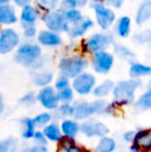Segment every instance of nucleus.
<instances>
[{
  "label": "nucleus",
  "instance_id": "obj_1",
  "mask_svg": "<svg viewBox=\"0 0 151 152\" xmlns=\"http://www.w3.org/2000/svg\"><path fill=\"white\" fill-rule=\"evenodd\" d=\"M15 61L26 68L38 72L44 66V58L42 56V48L34 42H24L19 46L14 56Z\"/></svg>",
  "mask_w": 151,
  "mask_h": 152
},
{
  "label": "nucleus",
  "instance_id": "obj_2",
  "mask_svg": "<svg viewBox=\"0 0 151 152\" xmlns=\"http://www.w3.org/2000/svg\"><path fill=\"white\" fill-rule=\"evenodd\" d=\"M142 81L136 79H126V80L119 81L115 84L113 90L114 102L120 108L131 106L136 100V93L141 88Z\"/></svg>",
  "mask_w": 151,
  "mask_h": 152
},
{
  "label": "nucleus",
  "instance_id": "obj_3",
  "mask_svg": "<svg viewBox=\"0 0 151 152\" xmlns=\"http://www.w3.org/2000/svg\"><path fill=\"white\" fill-rule=\"evenodd\" d=\"M89 66V60L84 54L75 53L69 56H64L59 61V72L60 75L74 80L79 75L86 72Z\"/></svg>",
  "mask_w": 151,
  "mask_h": 152
},
{
  "label": "nucleus",
  "instance_id": "obj_4",
  "mask_svg": "<svg viewBox=\"0 0 151 152\" xmlns=\"http://www.w3.org/2000/svg\"><path fill=\"white\" fill-rule=\"evenodd\" d=\"M115 34L113 31H99L91 34L82 42V51L87 54L108 51L115 44Z\"/></svg>",
  "mask_w": 151,
  "mask_h": 152
},
{
  "label": "nucleus",
  "instance_id": "obj_5",
  "mask_svg": "<svg viewBox=\"0 0 151 152\" xmlns=\"http://www.w3.org/2000/svg\"><path fill=\"white\" fill-rule=\"evenodd\" d=\"M89 7L94 12L95 22L101 31H108L116 23L117 17L115 10L106 5L104 0H90Z\"/></svg>",
  "mask_w": 151,
  "mask_h": 152
},
{
  "label": "nucleus",
  "instance_id": "obj_6",
  "mask_svg": "<svg viewBox=\"0 0 151 152\" xmlns=\"http://www.w3.org/2000/svg\"><path fill=\"white\" fill-rule=\"evenodd\" d=\"M42 20L48 30L57 33L67 32L71 26L65 19L63 12H61L60 10H51L44 12L42 17Z\"/></svg>",
  "mask_w": 151,
  "mask_h": 152
},
{
  "label": "nucleus",
  "instance_id": "obj_7",
  "mask_svg": "<svg viewBox=\"0 0 151 152\" xmlns=\"http://www.w3.org/2000/svg\"><path fill=\"white\" fill-rule=\"evenodd\" d=\"M71 88L80 96H87L91 94L96 86V78L93 74L84 72L71 81Z\"/></svg>",
  "mask_w": 151,
  "mask_h": 152
},
{
  "label": "nucleus",
  "instance_id": "obj_8",
  "mask_svg": "<svg viewBox=\"0 0 151 152\" xmlns=\"http://www.w3.org/2000/svg\"><path fill=\"white\" fill-rule=\"evenodd\" d=\"M115 63V56L110 51L95 53L91 58V66L94 72L98 75H108Z\"/></svg>",
  "mask_w": 151,
  "mask_h": 152
},
{
  "label": "nucleus",
  "instance_id": "obj_9",
  "mask_svg": "<svg viewBox=\"0 0 151 152\" xmlns=\"http://www.w3.org/2000/svg\"><path fill=\"white\" fill-rule=\"evenodd\" d=\"M21 45L19 33L14 28H4L0 31V54L6 55L14 52Z\"/></svg>",
  "mask_w": 151,
  "mask_h": 152
},
{
  "label": "nucleus",
  "instance_id": "obj_10",
  "mask_svg": "<svg viewBox=\"0 0 151 152\" xmlns=\"http://www.w3.org/2000/svg\"><path fill=\"white\" fill-rule=\"evenodd\" d=\"M37 102L49 112H55L60 106L58 92L53 86L40 88L37 92Z\"/></svg>",
  "mask_w": 151,
  "mask_h": 152
},
{
  "label": "nucleus",
  "instance_id": "obj_11",
  "mask_svg": "<svg viewBox=\"0 0 151 152\" xmlns=\"http://www.w3.org/2000/svg\"><path fill=\"white\" fill-rule=\"evenodd\" d=\"M109 127L103 121L90 118L81 123V132L87 138H103L109 134Z\"/></svg>",
  "mask_w": 151,
  "mask_h": 152
},
{
  "label": "nucleus",
  "instance_id": "obj_12",
  "mask_svg": "<svg viewBox=\"0 0 151 152\" xmlns=\"http://www.w3.org/2000/svg\"><path fill=\"white\" fill-rule=\"evenodd\" d=\"M74 114L73 118L77 121H85L87 119L92 118L94 115V110L91 102L85 99H78L73 102Z\"/></svg>",
  "mask_w": 151,
  "mask_h": 152
},
{
  "label": "nucleus",
  "instance_id": "obj_13",
  "mask_svg": "<svg viewBox=\"0 0 151 152\" xmlns=\"http://www.w3.org/2000/svg\"><path fill=\"white\" fill-rule=\"evenodd\" d=\"M131 148L140 152H151V128L138 129Z\"/></svg>",
  "mask_w": 151,
  "mask_h": 152
},
{
  "label": "nucleus",
  "instance_id": "obj_14",
  "mask_svg": "<svg viewBox=\"0 0 151 152\" xmlns=\"http://www.w3.org/2000/svg\"><path fill=\"white\" fill-rule=\"evenodd\" d=\"M36 40L39 46L47 47V48H56L61 46L63 42L60 33L50 31L48 29H42L38 31Z\"/></svg>",
  "mask_w": 151,
  "mask_h": 152
},
{
  "label": "nucleus",
  "instance_id": "obj_15",
  "mask_svg": "<svg viewBox=\"0 0 151 152\" xmlns=\"http://www.w3.org/2000/svg\"><path fill=\"white\" fill-rule=\"evenodd\" d=\"M128 75L129 78L136 79V80H141L143 78L151 77V65L133 60L129 63Z\"/></svg>",
  "mask_w": 151,
  "mask_h": 152
},
{
  "label": "nucleus",
  "instance_id": "obj_16",
  "mask_svg": "<svg viewBox=\"0 0 151 152\" xmlns=\"http://www.w3.org/2000/svg\"><path fill=\"white\" fill-rule=\"evenodd\" d=\"M133 29V21L128 16H121L116 20L114 25V34L120 38L129 37Z\"/></svg>",
  "mask_w": 151,
  "mask_h": 152
},
{
  "label": "nucleus",
  "instance_id": "obj_17",
  "mask_svg": "<svg viewBox=\"0 0 151 152\" xmlns=\"http://www.w3.org/2000/svg\"><path fill=\"white\" fill-rule=\"evenodd\" d=\"M151 21V0H143L139 4L135 15V22L138 26H144Z\"/></svg>",
  "mask_w": 151,
  "mask_h": 152
},
{
  "label": "nucleus",
  "instance_id": "obj_18",
  "mask_svg": "<svg viewBox=\"0 0 151 152\" xmlns=\"http://www.w3.org/2000/svg\"><path fill=\"white\" fill-rule=\"evenodd\" d=\"M60 128L64 138L75 140L81 132V123L74 118L63 119L60 122Z\"/></svg>",
  "mask_w": 151,
  "mask_h": 152
},
{
  "label": "nucleus",
  "instance_id": "obj_19",
  "mask_svg": "<svg viewBox=\"0 0 151 152\" xmlns=\"http://www.w3.org/2000/svg\"><path fill=\"white\" fill-rule=\"evenodd\" d=\"M94 25L92 19L90 18H85L82 22L78 23L76 25H71L69 26V31L66 32L67 35L71 38V39H76V38L82 37L87 33Z\"/></svg>",
  "mask_w": 151,
  "mask_h": 152
},
{
  "label": "nucleus",
  "instance_id": "obj_20",
  "mask_svg": "<svg viewBox=\"0 0 151 152\" xmlns=\"http://www.w3.org/2000/svg\"><path fill=\"white\" fill-rule=\"evenodd\" d=\"M39 10L36 6L32 5H27L21 10L20 14V21L22 27L29 26V25H36L37 20L39 19Z\"/></svg>",
  "mask_w": 151,
  "mask_h": 152
},
{
  "label": "nucleus",
  "instance_id": "obj_21",
  "mask_svg": "<svg viewBox=\"0 0 151 152\" xmlns=\"http://www.w3.org/2000/svg\"><path fill=\"white\" fill-rule=\"evenodd\" d=\"M42 130L44 132V137L47 138V140H48V142L59 144L62 141V139L64 138L62 134V132H61L60 124L56 121L51 122L50 124L44 126Z\"/></svg>",
  "mask_w": 151,
  "mask_h": 152
},
{
  "label": "nucleus",
  "instance_id": "obj_22",
  "mask_svg": "<svg viewBox=\"0 0 151 152\" xmlns=\"http://www.w3.org/2000/svg\"><path fill=\"white\" fill-rule=\"evenodd\" d=\"M31 81H32L34 86L39 87V88H44V87L51 86V83L54 81V74L50 70L33 72Z\"/></svg>",
  "mask_w": 151,
  "mask_h": 152
},
{
  "label": "nucleus",
  "instance_id": "obj_23",
  "mask_svg": "<svg viewBox=\"0 0 151 152\" xmlns=\"http://www.w3.org/2000/svg\"><path fill=\"white\" fill-rule=\"evenodd\" d=\"M18 20L15 6L10 3L0 6V25H14Z\"/></svg>",
  "mask_w": 151,
  "mask_h": 152
},
{
  "label": "nucleus",
  "instance_id": "obj_24",
  "mask_svg": "<svg viewBox=\"0 0 151 152\" xmlns=\"http://www.w3.org/2000/svg\"><path fill=\"white\" fill-rule=\"evenodd\" d=\"M114 87V81L107 79V80H104L103 82H101L99 84H96L92 94L94 97H96V99H105L110 94L113 93Z\"/></svg>",
  "mask_w": 151,
  "mask_h": 152
},
{
  "label": "nucleus",
  "instance_id": "obj_25",
  "mask_svg": "<svg viewBox=\"0 0 151 152\" xmlns=\"http://www.w3.org/2000/svg\"><path fill=\"white\" fill-rule=\"evenodd\" d=\"M133 110L138 113L151 111V87H148L133 104Z\"/></svg>",
  "mask_w": 151,
  "mask_h": 152
},
{
  "label": "nucleus",
  "instance_id": "obj_26",
  "mask_svg": "<svg viewBox=\"0 0 151 152\" xmlns=\"http://www.w3.org/2000/svg\"><path fill=\"white\" fill-rule=\"evenodd\" d=\"M113 49L114 56H117L119 59L124 61H128L131 63V61L136 60V54L129 47L125 46L120 42H115L112 47Z\"/></svg>",
  "mask_w": 151,
  "mask_h": 152
},
{
  "label": "nucleus",
  "instance_id": "obj_27",
  "mask_svg": "<svg viewBox=\"0 0 151 152\" xmlns=\"http://www.w3.org/2000/svg\"><path fill=\"white\" fill-rule=\"evenodd\" d=\"M21 124V136L24 140H32L35 132L37 130V127L35 125L33 118L30 117H24L20 120Z\"/></svg>",
  "mask_w": 151,
  "mask_h": 152
},
{
  "label": "nucleus",
  "instance_id": "obj_28",
  "mask_svg": "<svg viewBox=\"0 0 151 152\" xmlns=\"http://www.w3.org/2000/svg\"><path fill=\"white\" fill-rule=\"evenodd\" d=\"M58 149L61 152H90L85 146L78 144L75 140L63 138L62 141L58 144Z\"/></svg>",
  "mask_w": 151,
  "mask_h": 152
},
{
  "label": "nucleus",
  "instance_id": "obj_29",
  "mask_svg": "<svg viewBox=\"0 0 151 152\" xmlns=\"http://www.w3.org/2000/svg\"><path fill=\"white\" fill-rule=\"evenodd\" d=\"M117 149V142L110 136L103 137L95 145V152H115Z\"/></svg>",
  "mask_w": 151,
  "mask_h": 152
},
{
  "label": "nucleus",
  "instance_id": "obj_30",
  "mask_svg": "<svg viewBox=\"0 0 151 152\" xmlns=\"http://www.w3.org/2000/svg\"><path fill=\"white\" fill-rule=\"evenodd\" d=\"M133 42L138 46H145L151 51V29L136 32L133 35Z\"/></svg>",
  "mask_w": 151,
  "mask_h": 152
},
{
  "label": "nucleus",
  "instance_id": "obj_31",
  "mask_svg": "<svg viewBox=\"0 0 151 152\" xmlns=\"http://www.w3.org/2000/svg\"><path fill=\"white\" fill-rule=\"evenodd\" d=\"M74 114V107L73 104H60L55 112H53V116L57 117L58 120H63V119L73 118Z\"/></svg>",
  "mask_w": 151,
  "mask_h": 152
},
{
  "label": "nucleus",
  "instance_id": "obj_32",
  "mask_svg": "<svg viewBox=\"0 0 151 152\" xmlns=\"http://www.w3.org/2000/svg\"><path fill=\"white\" fill-rule=\"evenodd\" d=\"M54 120V116H53V112H49V111H44V112H40L33 117V121H34L35 125L37 128H44L48 124Z\"/></svg>",
  "mask_w": 151,
  "mask_h": 152
},
{
  "label": "nucleus",
  "instance_id": "obj_33",
  "mask_svg": "<svg viewBox=\"0 0 151 152\" xmlns=\"http://www.w3.org/2000/svg\"><path fill=\"white\" fill-rule=\"evenodd\" d=\"M64 17L66 19V21L69 22V25H76L78 23L82 22L85 19V17L83 16L82 12L79 8H75V10H69V12H64Z\"/></svg>",
  "mask_w": 151,
  "mask_h": 152
},
{
  "label": "nucleus",
  "instance_id": "obj_34",
  "mask_svg": "<svg viewBox=\"0 0 151 152\" xmlns=\"http://www.w3.org/2000/svg\"><path fill=\"white\" fill-rule=\"evenodd\" d=\"M57 92L60 104H73L75 102V91L73 90L71 86Z\"/></svg>",
  "mask_w": 151,
  "mask_h": 152
},
{
  "label": "nucleus",
  "instance_id": "obj_35",
  "mask_svg": "<svg viewBox=\"0 0 151 152\" xmlns=\"http://www.w3.org/2000/svg\"><path fill=\"white\" fill-rule=\"evenodd\" d=\"M37 102V93L34 91H28L23 94L19 99V104L24 107H32Z\"/></svg>",
  "mask_w": 151,
  "mask_h": 152
},
{
  "label": "nucleus",
  "instance_id": "obj_36",
  "mask_svg": "<svg viewBox=\"0 0 151 152\" xmlns=\"http://www.w3.org/2000/svg\"><path fill=\"white\" fill-rule=\"evenodd\" d=\"M17 150V140L7 138L0 140V152H15Z\"/></svg>",
  "mask_w": 151,
  "mask_h": 152
},
{
  "label": "nucleus",
  "instance_id": "obj_37",
  "mask_svg": "<svg viewBox=\"0 0 151 152\" xmlns=\"http://www.w3.org/2000/svg\"><path fill=\"white\" fill-rule=\"evenodd\" d=\"M61 0H36L38 7L42 8L44 12L56 10L57 6H59Z\"/></svg>",
  "mask_w": 151,
  "mask_h": 152
},
{
  "label": "nucleus",
  "instance_id": "obj_38",
  "mask_svg": "<svg viewBox=\"0 0 151 152\" xmlns=\"http://www.w3.org/2000/svg\"><path fill=\"white\" fill-rule=\"evenodd\" d=\"M71 80H69V78H66V77L60 75V76L55 80L54 88L56 89V91H60V90H63V89L67 88V87H71Z\"/></svg>",
  "mask_w": 151,
  "mask_h": 152
},
{
  "label": "nucleus",
  "instance_id": "obj_39",
  "mask_svg": "<svg viewBox=\"0 0 151 152\" xmlns=\"http://www.w3.org/2000/svg\"><path fill=\"white\" fill-rule=\"evenodd\" d=\"M78 3H77L76 0H61L60 4H59V10L61 12H66L69 10H75V8H78Z\"/></svg>",
  "mask_w": 151,
  "mask_h": 152
},
{
  "label": "nucleus",
  "instance_id": "obj_40",
  "mask_svg": "<svg viewBox=\"0 0 151 152\" xmlns=\"http://www.w3.org/2000/svg\"><path fill=\"white\" fill-rule=\"evenodd\" d=\"M48 147L47 146H40V145H29L21 148L20 150H16L15 152H48Z\"/></svg>",
  "mask_w": 151,
  "mask_h": 152
},
{
  "label": "nucleus",
  "instance_id": "obj_41",
  "mask_svg": "<svg viewBox=\"0 0 151 152\" xmlns=\"http://www.w3.org/2000/svg\"><path fill=\"white\" fill-rule=\"evenodd\" d=\"M23 28V35L26 38H33L37 36V28L36 25H29V26H24Z\"/></svg>",
  "mask_w": 151,
  "mask_h": 152
},
{
  "label": "nucleus",
  "instance_id": "obj_42",
  "mask_svg": "<svg viewBox=\"0 0 151 152\" xmlns=\"http://www.w3.org/2000/svg\"><path fill=\"white\" fill-rule=\"evenodd\" d=\"M32 141H33V144L40 145V146H47V144H48V140H47V138L44 137L42 130H36Z\"/></svg>",
  "mask_w": 151,
  "mask_h": 152
},
{
  "label": "nucleus",
  "instance_id": "obj_43",
  "mask_svg": "<svg viewBox=\"0 0 151 152\" xmlns=\"http://www.w3.org/2000/svg\"><path fill=\"white\" fill-rule=\"evenodd\" d=\"M106 5L109 6L112 10H120L124 4L125 0H104Z\"/></svg>",
  "mask_w": 151,
  "mask_h": 152
},
{
  "label": "nucleus",
  "instance_id": "obj_44",
  "mask_svg": "<svg viewBox=\"0 0 151 152\" xmlns=\"http://www.w3.org/2000/svg\"><path fill=\"white\" fill-rule=\"evenodd\" d=\"M135 136H136V132L135 130H127L124 134H122V140L125 143H128V144H133V140H135Z\"/></svg>",
  "mask_w": 151,
  "mask_h": 152
},
{
  "label": "nucleus",
  "instance_id": "obj_45",
  "mask_svg": "<svg viewBox=\"0 0 151 152\" xmlns=\"http://www.w3.org/2000/svg\"><path fill=\"white\" fill-rule=\"evenodd\" d=\"M12 1L14 2L15 5L18 6V7H20L21 10H22V8L25 7V6L30 5L32 0H12Z\"/></svg>",
  "mask_w": 151,
  "mask_h": 152
},
{
  "label": "nucleus",
  "instance_id": "obj_46",
  "mask_svg": "<svg viewBox=\"0 0 151 152\" xmlns=\"http://www.w3.org/2000/svg\"><path fill=\"white\" fill-rule=\"evenodd\" d=\"M5 110V104H4V97L2 95V93L0 92V115L4 112Z\"/></svg>",
  "mask_w": 151,
  "mask_h": 152
},
{
  "label": "nucleus",
  "instance_id": "obj_47",
  "mask_svg": "<svg viewBox=\"0 0 151 152\" xmlns=\"http://www.w3.org/2000/svg\"><path fill=\"white\" fill-rule=\"evenodd\" d=\"M76 1H77V3H78V6H79V7H84L85 5L89 4L90 0H76Z\"/></svg>",
  "mask_w": 151,
  "mask_h": 152
},
{
  "label": "nucleus",
  "instance_id": "obj_48",
  "mask_svg": "<svg viewBox=\"0 0 151 152\" xmlns=\"http://www.w3.org/2000/svg\"><path fill=\"white\" fill-rule=\"evenodd\" d=\"M10 1H12V0H0V6L6 5V4H9Z\"/></svg>",
  "mask_w": 151,
  "mask_h": 152
},
{
  "label": "nucleus",
  "instance_id": "obj_49",
  "mask_svg": "<svg viewBox=\"0 0 151 152\" xmlns=\"http://www.w3.org/2000/svg\"><path fill=\"white\" fill-rule=\"evenodd\" d=\"M127 152H140V151L136 150V149H133V148H129V151H127Z\"/></svg>",
  "mask_w": 151,
  "mask_h": 152
},
{
  "label": "nucleus",
  "instance_id": "obj_50",
  "mask_svg": "<svg viewBox=\"0 0 151 152\" xmlns=\"http://www.w3.org/2000/svg\"><path fill=\"white\" fill-rule=\"evenodd\" d=\"M0 70H1V67H0Z\"/></svg>",
  "mask_w": 151,
  "mask_h": 152
}]
</instances>
